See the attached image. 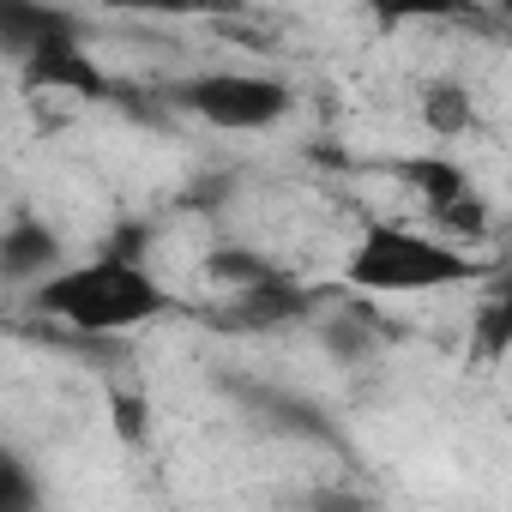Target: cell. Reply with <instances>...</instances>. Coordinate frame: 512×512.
<instances>
[{
  "label": "cell",
  "mask_w": 512,
  "mask_h": 512,
  "mask_svg": "<svg viewBox=\"0 0 512 512\" xmlns=\"http://www.w3.org/2000/svg\"><path fill=\"white\" fill-rule=\"evenodd\" d=\"M482 290H494V296H512V260H506V266H494V278H488Z\"/></svg>",
  "instance_id": "14"
},
{
  "label": "cell",
  "mask_w": 512,
  "mask_h": 512,
  "mask_svg": "<svg viewBox=\"0 0 512 512\" xmlns=\"http://www.w3.org/2000/svg\"><path fill=\"white\" fill-rule=\"evenodd\" d=\"M37 314H49L55 326L79 332V338H103V332H133L151 326L163 314H175V296L133 260V253H97L85 266L55 272L37 296Z\"/></svg>",
  "instance_id": "1"
},
{
  "label": "cell",
  "mask_w": 512,
  "mask_h": 512,
  "mask_svg": "<svg viewBox=\"0 0 512 512\" xmlns=\"http://www.w3.org/2000/svg\"><path fill=\"white\" fill-rule=\"evenodd\" d=\"M19 85H25V91H67V97H85V103H109V97H115V79L91 61L85 43L43 49V55L19 61Z\"/></svg>",
  "instance_id": "5"
},
{
  "label": "cell",
  "mask_w": 512,
  "mask_h": 512,
  "mask_svg": "<svg viewBox=\"0 0 512 512\" xmlns=\"http://www.w3.org/2000/svg\"><path fill=\"white\" fill-rule=\"evenodd\" d=\"M229 296H235V308L223 314V326H241V332H272V326L308 314V290H296L284 272L247 284V290H229Z\"/></svg>",
  "instance_id": "8"
},
{
  "label": "cell",
  "mask_w": 512,
  "mask_h": 512,
  "mask_svg": "<svg viewBox=\"0 0 512 512\" xmlns=\"http://www.w3.org/2000/svg\"><path fill=\"white\" fill-rule=\"evenodd\" d=\"M308 512H386V506L368 488H356V482H320L308 494Z\"/></svg>",
  "instance_id": "13"
},
{
  "label": "cell",
  "mask_w": 512,
  "mask_h": 512,
  "mask_svg": "<svg viewBox=\"0 0 512 512\" xmlns=\"http://www.w3.org/2000/svg\"><path fill=\"white\" fill-rule=\"evenodd\" d=\"M0 43L13 49V61H31L43 49H67V43H85L79 19L61 13V7H31V0H7L0 7Z\"/></svg>",
  "instance_id": "7"
},
{
  "label": "cell",
  "mask_w": 512,
  "mask_h": 512,
  "mask_svg": "<svg viewBox=\"0 0 512 512\" xmlns=\"http://www.w3.org/2000/svg\"><path fill=\"white\" fill-rule=\"evenodd\" d=\"M0 272H7V284H37L43 290L55 272H67L61 266V235L19 211L7 223V235H0Z\"/></svg>",
  "instance_id": "6"
},
{
  "label": "cell",
  "mask_w": 512,
  "mask_h": 512,
  "mask_svg": "<svg viewBox=\"0 0 512 512\" xmlns=\"http://www.w3.org/2000/svg\"><path fill=\"white\" fill-rule=\"evenodd\" d=\"M241 398H253V404H260L278 428H296V434H308V440H338L332 434V422L314 410V404H302V398H284V392H272V386H260V380H241Z\"/></svg>",
  "instance_id": "9"
},
{
  "label": "cell",
  "mask_w": 512,
  "mask_h": 512,
  "mask_svg": "<svg viewBox=\"0 0 512 512\" xmlns=\"http://www.w3.org/2000/svg\"><path fill=\"white\" fill-rule=\"evenodd\" d=\"M488 278L494 266L482 253H464L446 235L404 229V223H374L344 266V284L362 296H416V290H458V284H488Z\"/></svg>",
  "instance_id": "2"
},
{
  "label": "cell",
  "mask_w": 512,
  "mask_h": 512,
  "mask_svg": "<svg viewBox=\"0 0 512 512\" xmlns=\"http://www.w3.org/2000/svg\"><path fill=\"white\" fill-rule=\"evenodd\" d=\"M175 103L217 133H266L290 115V85L272 73H193L175 85Z\"/></svg>",
  "instance_id": "3"
},
{
  "label": "cell",
  "mask_w": 512,
  "mask_h": 512,
  "mask_svg": "<svg viewBox=\"0 0 512 512\" xmlns=\"http://www.w3.org/2000/svg\"><path fill=\"white\" fill-rule=\"evenodd\" d=\"M0 512H43V488H37V470L7 452L0 458Z\"/></svg>",
  "instance_id": "12"
},
{
  "label": "cell",
  "mask_w": 512,
  "mask_h": 512,
  "mask_svg": "<svg viewBox=\"0 0 512 512\" xmlns=\"http://www.w3.org/2000/svg\"><path fill=\"white\" fill-rule=\"evenodd\" d=\"M470 338H476V356H506L512 350V296L482 290V308L470 320Z\"/></svg>",
  "instance_id": "11"
},
{
  "label": "cell",
  "mask_w": 512,
  "mask_h": 512,
  "mask_svg": "<svg viewBox=\"0 0 512 512\" xmlns=\"http://www.w3.org/2000/svg\"><path fill=\"white\" fill-rule=\"evenodd\" d=\"M398 181L428 205L434 235H446L452 247L470 253V241L488 235V205H482L476 181H470L452 157H440V151H428V157H404V163H398Z\"/></svg>",
  "instance_id": "4"
},
{
  "label": "cell",
  "mask_w": 512,
  "mask_h": 512,
  "mask_svg": "<svg viewBox=\"0 0 512 512\" xmlns=\"http://www.w3.org/2000/svg\"><path fill=\"white\" fill-rule=\"evenodd\" d=\"M470 91L464 85H452V79H434L428 91H422V121H428V133L434 139H458V133H470Z\"/></svg>",
  "instance_id": "10"
}]
</instances>
